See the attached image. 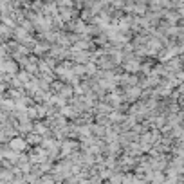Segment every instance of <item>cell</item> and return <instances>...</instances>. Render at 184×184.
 <instances>
[{
  "mask_svg": "<svg viewBox=\"0 0 184 184\" xmlns=\"http://www.w3.org/2000/svg\"><path fill=\"white\" fill-rule=\"evenodd\" d=\"M24 141L22 139H15V141H11V148H15V150H22L24 148Z\"/></svg>",
  "mask_w": 184,
  "mask_h": 184,
  "instance_id": "cell-1",
  "label": "cell"
}]
</instances>
